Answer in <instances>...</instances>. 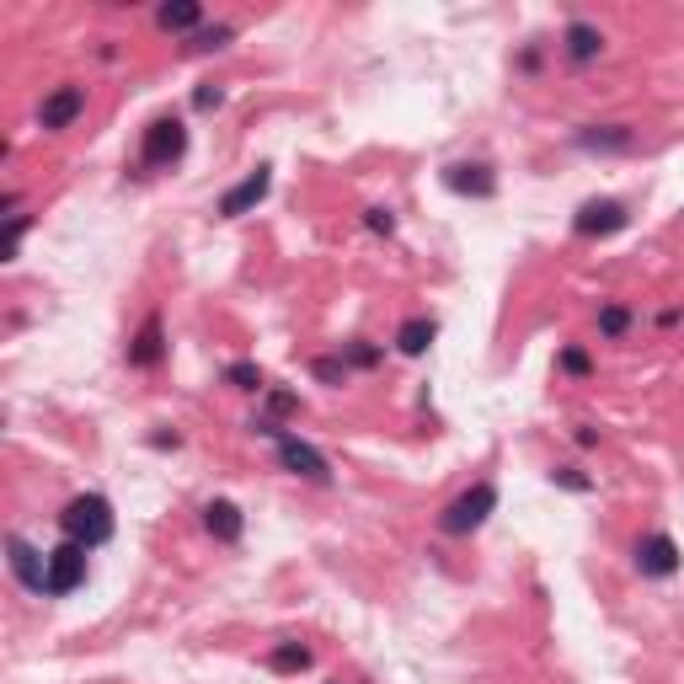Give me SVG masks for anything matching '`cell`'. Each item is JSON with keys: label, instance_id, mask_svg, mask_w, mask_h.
<instances>
[{"label": "cell", "instance_id": "3", "mask_svg": "<svg viewBox=\"0 0 684 684\" xmlns=\"http://www.w3.org/2000/svg\"><path fill=\"white\" fill-rule=\"evenodd\" d=\"M182 155H188V129H182V118H155L145 139H139V161L145 166H177Z\"/></svg>", "mask_w": 684, "mask_h": 684}, {"label": "cell", "instance_id": "29", "mask_svg": "<svg viewBox=\"0 0 684 684\" xmlns=\"http://www.w3.org/2000/svg\"><path fill=\"white\" fill-rule=\"evenodd\" d=\"M332 684H342V679H332Z\"/></svg>", "mask_w": 684, "mask_h": 684}, {"label": "cell", "instance_id": "2", "mask_svg": "<svg viewBox=\"0 0 684 684\" xmlns=\"http://www.w3.org/2000/svg\"><path fill=\"white\" fill-rule=\"evenodd\" d=\"M492 508H497V487H492V481H476L471 492H460L455 503L439 513V530H444V535H471V530H481V524H487Z\"/></svg>", "mask_w": 684, "mask_h": 684}, {"label": "cell", "instance_id": "8", "mask_svg": "<svg viewBox=\"0 0 684 684\" xmlns=\"http://www.w3.org/2000/svg\"><path fill=\"white\" fill-rule=\"evenodd\" d=\"M636 572H642V578H674V572H679V546L663 530L642 535V540H636Z\"/></svg>", "mask_w": 684, "mask_h": 684}, {"label": "cell", "instance_id": "17", "mask_svg": "<svg viewBox=\"0 0 684 684\" xmlns=\"http://www.w3.org/2000/svg\"><path fill=\"white\" fill-rule=\"evenodd\" d=\"M433 337H439V326H433L428 316H412V321H401V332H396V348L407 353V359H423V353L433 348Z\"/></svg>", "mask_w": 684, "mask_h": 684}, {"label": "cell", "instance_id": "9", "mask_svg": "<svg viewBox=\"0 0 684 684\" xmlns=\"http://www.w3.org/2000/svg\"><path fill=\"white\" fill-rule=\"evenodd\" d=\"M572 225H578V236H615V230L631 225V214H626V204H615V198H588Z\"/></svg>", "mask_w": 684, "mask_h": 684}, {"label": "cell", "instance_id": "10", "mask_svg": "<svg viewBox=\"0 0 684 684\" xmlns=\"http://www.w3.org/2000/svg\"><path fill=\"white\" fill-rule=\"evenodd\" d=\"M81 113H86V91L81 86H54L38 107V129H70Z\"/></svg>", "mask_w": 684, "mask_h": 684}, {"label": "cell", "instance_id": "28", "mask_svg": "<svg viewBox=\"0 0 684 684\" xmlns=\"http://www.w3.org/2000/svg\"><path fill=\"white\" fill-rule=\"evenodd\" d=\"M220 102H225L220 86H198V91H193V107H198V113H209V107H220Z\"/></svg>", "mask_w": 684, "mask_h": 684}, {"label": "cell", "instance_id": "6", "mask_svg": "<svg viewBox=\"0 0 684 684\" xmlns=\"http://www.w3.org/2000/svg\"><path fill=\"white\" fill-rule=\"evenodd\" d=\"M268 188H273V166H257V171H246V177L230 188L225 198H220V220H241V214H252L262 198H268Z\"/></svg>", "mask_w": 684, "mask_h": 684}, {"label": "cell", "instance_id": "26", "mask_svg": "<svg viewBox=\"0 0 684 684\" xmlns=\"http://www.w3.org/2000/svg\"><path fill=\"white\" fill-rule=\"evenodd\" d=\"M364 225L375 230V236H391V230H396V214H391V209H364Z\"/></svg>", "mask_w": 684, "mask_h": 684}, {"label": "cell", "instance_id": "16", "mask_svg": "<svg viewBox=\"0 0 684 684\" xmlns=\"http://www.w3.org/2000/svg\"><path fill=\"white\" fill-rule=\"evenodd\" d=\"M155 22H161L166 33H198V22H204V6H198V0H166V6L155 11Z\"/></svg>", "mask_w": 684, "mask_h": 684}, {"label": "cell", "instance_id": "5", "mask_svg": "<svg viewBox=\"0 0 684 684\" xmlns=\"http://www.w3.org/2000/svg\"><path fill=\"white\" fill-rule=\"evenodd\" d=\"M81 583H86V546L65 540V546L49 551V594L65 599V594H75Z\"/></svg>", "mask_w": 684, "mask_h": 684}, {"label": "cell", "instance_id": "12", "mask_svg": "<svg viewBox=\"0 0 684 684\" xmlns=\"http://www.w3.org/2000/svg\"><path fill=\"white\" fill-rule=\"evenodd\" d=\"M166 359V326H161V316H145V326L134 332V342H129V364L134 369H155Z\"/></svg>", "mask_w": 684, "mask_h": 684}, {"label": "cell", "instance_id": "20", "mask_svg": "<svg viewBox=\"0 0 684 684\" xmlns=\"http://www.w3.org/2000/svg\"><path fill=\"white\" fill-rule=\"evenodd\" d=\"M225 43H230V27L220 22V27H198L188 49H193V54H214V49H225Z\"/></svg>", "mask_w": 684, "mask_h": 684}, {"label": "cell", "instance_id": "14", "mask_svg": "<svg viewBox=\"0 0 684 684\" xmlns=\"http://www.w3.org/2000/svg\"><path fill=\"white\" fill-rule=\"evenodd\" d=\"M204 530H209L214 540H225V546H236L241 530H246V519H241V508H236V503H225V497H220V503H209V508H204Z\"/></svg>", "mask_w": 684, "mask_h": 684}, {"label": "cell", "instance_id": "22", "mask_svg": "<svg viewBox=\"0 0 684 684\" xmlns=\"http://www.w3.org/2000/svg\"><path fill=\"white\" fill-rule=\"evenodd\" d=\"M342 359H348V369H375L380 364V348H375V342H348Z\"/></svg>", "mask_w": 684, "mask_h": 684}, {"label": "cell", "instance_id": "21", "mask_svg": "<svg viewBox=\"0 0 684 684\" xmlns=\"http://www.w3.org/2000/svg\"><path fill=\"white\" fill-rule=\"evenodd\" d=\"M225 380L236 385V391H262V369H257V364H246V359H241V364H230V369H225Z\"/></svg>", "mask_w": 684, "mask_h": 684}, {"label": "cell", "instance_id": "19", "mask_svg": "<svg viewBox=\"0 0 684 684\" xmlns=\"http://www.w3.org/2000/svg\"><path fill=\"white\" fill-rule=\"evenodd\" d=\"M599 332L604 337H626L631 332V310L626 305H599Z\"/></svg>", "mask_w": 684, "mask_h": 684}, {"label": "cell", "instance_id": "1", "mask_svg": "<svg viewBox=\"0 0 684 684\" xmlns=\"http://www.w3.org/2000/svg\"><path fill=\"white\" fill-rule=\"evenodd\" d=\"M59 530H65V540H75V546L97 551L113 540V503H107L102 492H81L70 497L65 513H59Z\"/></svg>", "mask_w": 684, "mask_h": 684}, {"label": "cell", "instance_id": "18", "mask_svg": "<svg viewBox=\"0 0 684 684\" xmlns=\"http://www.w3.org/2000/svg\"><path fill=\"white\" fill-rule=\"evenodd\" d=\"M268 668H273V674H305V668H310V647L278 642V647L268 652Z\"/></svg>", "mask_w": 684, "mask_h": 684}, {"label": "cell", "instance_id": "7", "mask_svg": "<svg viewBox=\"0 0 684 684\" xmlns=\"http://www.w3.org/2000/svg\"><path fill=\"white\" fill-rule=\"evenodd\" d=\"M6 562H11V572H17V583L27 594H49V556H38L22 535L6 540Z\"/></svg>", "mask_w": 684, "mask_h": 684}, {"label": "cell", "instance_id": "25", "mask_svg": "<svg viewBox=\"0 0 684 684\" xmlns=\"http://www.w3.org/2000/svg\"><path fill=\"white\" fill-rule=\"evenodd\" d=\"M294 407H300V396H289V391H268V417H257V423H273V417H289Z\"/></svg>", "mask_w": 684, "mask_h": 684}, {"label": "cell", "instance_id": "23", "mask_svg": "<svg viewBox=\"0 0 684 684\" xmlns=\"http://www.w3.org/2000/svg\"><path fill=\"white\" fill-rule=\"evenodd\" d=\"M310 369H316L321 385H342V380H348V359H342V353H337V359H316Z\"/></svg>", "mask_w": 684, "mask_h": 684}, {"label": "cell", "instance_id": "15", "mask_svg": "<svg viewBox=\"0 0 684 684\" xmlns=\"http://www.w3.org/2000/svg\"><path fill=\"white\" fill-rule=\"evenodd\" d=\"M578 145L583 150H631L636 134L626 123H588V129H578Z\"/></svg>", "mask_w": 684, "mask_h": 684}, {"label": "cell", "instance_id": "11", "mask_svg": "<svg viewBox=\"0 0 684 684\" xmlns=\"http://www.w3.org/2000/svg\"><path fill=\"white\" fill-rule=\"evenodd\" d=\"M444 188L460 193V198H492L497 177H492V166H481V161H455V166H444Z\"/></svg>", "mask_w": 684, "mask_h": 684}, {"label": "cell", "instance_id": "24", "mask_svg": "<svg viewBox=\"0 0 684 684\" xmlns=\"http://www.w3.org/2000/svg\"><path fill=\"white\" fill-rule=\"evenodd\" d=\"M551 481H556V487H567V492H588V487H594V481H588V476L578 471V465H556Z\"/></svg>", "mask_w": 684, "mask_h": 684}, {"label": "cell", "instance_id": "4", "mask_svg": "<svg viewBox=\"0 0 684 684\" xmlns=\"http://www.w3.org/2000/svg\"><path fill=\"white\" fill-rule=\"evenodd\" d=\"M278 465H284L289 476H300V481H316V487H326L332 481V465H326V455L316 444H305L300 433H284L278 439Z\"/></svg>", "mask_w": 684, "mask_h": 684}, {"label": "cell", "instance_id": "27", "mask_svg": "<svg viewBox=\"0 0 684 684\" xmlns=\"http://www.w3.org/2000/svg\"><path fill=\"white\" fill-rule=\"evenodd\" d=\"M562 369H567V375H588L594 364H588V353H583V348H562Z\"/></svg>", "mask_w": 684, "mask_h": 684}, {"label": "cell", "instance_id": "13", "mask_svg": "<svg viewBox=\"0 0 684 684\" xmlns=\"http://www.w3.org/2000/svg\"><path fill=\"white\" fill-rule=\"evenodd\" d=\"M562 49L572 65H594V59L604 54V33L594 22H567V33H562Z\"/></svg>", "mask_w": 684, "mask_h": 684}]
</instances>
